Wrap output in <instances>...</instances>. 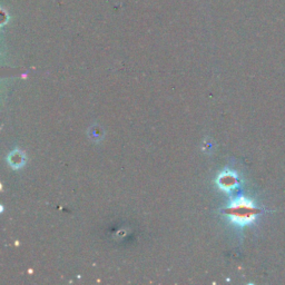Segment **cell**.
Instances as JSON below:
<instances>
[{
	"instance_id": "cell-2",
	"label": "cell",
	"mask_w": 285,
	"mask_h": 285,
	"mask_svg": "<svg viewBox=\"0 0 285 285\" xmlns=\"http://www.w3.org/2000/svg\"><path fill=\"white\" fill-rule=\"evenodd\" d=\"M217 184L222 190L229 192L233 190L236 184H238V179H236V176L233 173H231V172H224V173L218 176Z\"/></svg>"
},
{
	"instance_id": "cell-3",
	"label": "cell",
	"mask_w": 285,
	"mask_h": 285,
	"mask_svg": "<svg viewBox=\"0 0 285 285\" xmlns=\"http://www.w3.org/2000/svg\"><path fill=\"white\" fill-rule=\"evenodd\" d=\"M23 160H24L23 155H21L20 153H19V155H18V157H14V154L10 155L9 162H10V164H12L13 166H15V167H19L20 163H23Z\"/></svg>"
},
{
	"instance_id": "cell-1",
	"label": "cell",
	"mask_w": 285,
	"mask_h": 285,
	"mask_svg": "<svg viewBox=\"0 0 285 285\" xmlns=\"http://www.w3.org/2000/svg\"><path fill=\"white\" fill-rule=\"evenodd\" d=\"M257 212L259 211L255 208V206L244 197L238 198L225 211L230 219L239 225L252 223L255 219Z\"/></svg>"
}]
</instances>
